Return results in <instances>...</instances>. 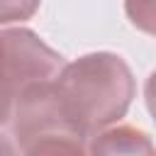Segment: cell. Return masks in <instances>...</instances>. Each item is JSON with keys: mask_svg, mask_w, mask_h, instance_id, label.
I'll list each match as a JSON object with an SVG mask.
<instances>
[{"mask_svg": "<svg viewBox=\"0 0 156 156\" xmlns=\"http://www.w3.org/2000/svg\"><path fill=\"white\" fill-rule=\"evenodd\" d=\"M134 95V78L115 54H90L66 66L56 80L32 85L15 107L20 144L32 134L63 129L78 136L119 119Z\"/></svg>", "mask_w": 156, "mask_h": 156, "instance_id": "1", "label": "cell"}, {"mask_svg": "<svg viewBox=\"0 0 156 156\" xmlns=\"http://www.w3.org/2000/svg\"><path fill=\"white\" fill-rule=\"evenodd\" d=\"M61 56L27 29L0 32V124L15 115L20 98L58 73Z\"/></svg>", "mask_w": 156, "mask_h": 156, "instance_id": "2", "label": "cell"}, {"mask_svg": "<svg viewBox=\"0 0 156 156\" xmlns=\"http://www.w3.org/2000/svg\"><path fill=\"white\" fill-rule=\"evenodd\" d=\"M90 156H154L151 139L134 127H112L90 141Z\"/></svg>", "mask_w": 156, "mask_h": 156, "instance_id": "3", "label": "cell"}, {"mask_svg": "<svg viewBox=\"0 0 156 156\" xmlns=\"http://www.w3.org/2000/svg\"><path fill=\"white\" fill-rule=\"evenodd\" d=\"M24 156H88L83 146V136L63 129H49L32 134L22 141Z\"/></svg>", "mask_w": 156, "mask_h": 156, "instance_id": "4", "label": "cell"}, {"mask_svg": "<svg viewBox=\"0 0 156 156\" xmlns=\"http://www.w3.org/2000/svg\"><path fill=\"white\" fill-rule=\"evenodd\" d=\"M37 10V5H17V2H0V22L24 20Z\"/></svg>", "mask_w": 156, "mask_h": 156, "instance_id": "5", "label": "cell"}, {"mask_svg": "<svg viewBox=\"0 0 156 156\" xmlns=\"http://www.w3.org/2000/svg\"><path fill=\"white\" fill-rule=\"evenodd\" d=\"M0 156H15V149H12V141L5 136V134H0Z\"/></svg>", "mask_w": 156, "mask_h": 156, "instance_id": "6", "label": "cell"}]
</instances>
